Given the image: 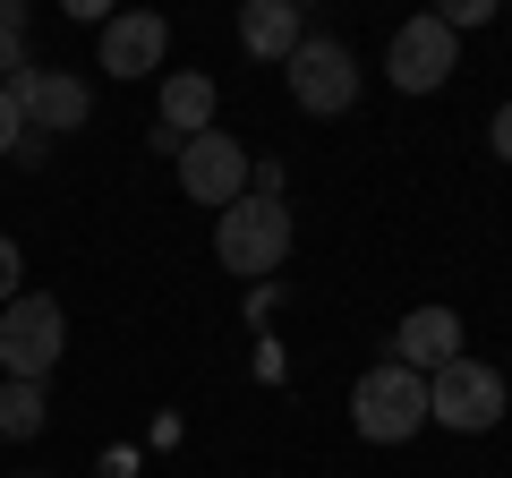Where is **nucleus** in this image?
Returning a JSON list of instances; mask_svg holds the SVG:
<instances>
[{
  "mask_svg": "<svg viewBox=\"0 0 512 478\" xmlns=\"http://www.w3.org/2000/svg\"><path fill=\"white\" fill-rule=\"evenodd\" d=\"M453 69H461V35L427 9V18H410V26H393V43H384V77L402 94H436V86H453Z\"/></svg>",
  "mask_w": 512,
  "mask_h": 478,
  "instance_id": "obj_6",
  "label": "nucleus"
},
{
  "mask_svg": "<svg viewBox=\"0 0 512 478\" xmlns=\"http://www.w3.org/2000/svg\"><path fill=\"white\" fill-rule=\"evenodd\" d=\"M495 9H504V0H436V18L453 26V35H470V26H487Z\"/></svg>",
  "mask_w": 512,
  "mask_h": 478,
  "instance_id": "obj_15",
  "label": "nucleus"
},
{
  "mask_svg": "<svg viewBox=\"0 0 512 478\" xmlns=\"http://www.w3.org/2000/svg\"><path fill=\"white\" fill-rule=\"evenodd\" d=\"M487 146H495V163H512V103L487 120Z\"/></svg>",
  "mask_w": 512,
  "mask_h": 478,
  "instance_id": "obj_18",
  "label": "nucleus"
},
{
  "mask_svg": "<svg viewBox=\"0 0 512 478\" xmlns=\"http://www.w3.org/2000/svg\"><path fill=\"white\" fill-rule=\"evenodd\" d=\"M350 427H359L367 444H410L427 427V376L402 368V359L359 368V385H350Z\"/></svg>",
  "mask_w": 512,
  "mask_h": 478,
  "instance_id": "obj_2",
  "label": "nucleus"
},
{
  "mask_svg": "<svg viewBox=\"0 0 512 478\" xmlns=\"http://www.w3.org/2000/svg\"><path fill=\"white\" fill-rule=\"evenodd\" d=\"M154 111H163V129H171V137L188 146V137H205V129H214L222 94H214V77H205V69H180V77H163V94H154Z\"/></svg>",
  "mask_w": 512,
  "mask_h": 478,
  "instance_id": "obj_12",
  "label": "nucleus"
},
{
  "mask_svg": "<svg viewBox=\"0 0 512 478\" xmlns=\"http://www.w3.org/2000/svg\"><path fill=\"white\" fill-rule=\"evenodd\" d=\"M214 257H222V274H239V282H265V274H282L291 265V205L282 197H231L214 214Z\"/></svg>",
  "mask_w": 512,
  "mask_h": 478,
  "instance_id": "obj_1",
  "label": "nucleus"
},
{
  "mask_svg": "<svg viewBox=\"0 0 512 478\" xmlns=\"http://www.w3.org/2000/svg\"><path fill=\"white\" fill-rule=\"evenodd\" d=\"M60 350H69V316H60V299L43 291H18V299H0V376H52L60 368Z\"/></svg>",
  "mask_w": 512,
  "mask_h": 478,
  "instance_id": "obj_3",
  "label": "nucleus"
},
{
  "mask_svg": "<svg viewBox=\"0 0 512 478\" xmlns=\"http://www.w3.org/2000/svg\"><path fill=\"white\" fill-rule=\"evenodd\" d=\"M427 419L436 427H453V436H478V427H495L504 419V376L487 368V359H444L436 376H427Z\"/></svg>",
  "mask_w": 512,
  "mask_h": 478,
  "instance_id": "obj_5",
  "label": "nucleus"
},
{
  "mask_svg": "<svg viewBox=\"0 0 512 478\" xmlns=\"http://www.w3.org/2000/svg\"><path fill=\"white\" fill-rule=\"evenodd\" d=\"M43 419H52V402H43L35 376H0V436L26 444V436H43Z\"/></svg>",
  "mask_w": 512,
  "mask_h": 478,
  "instance_id": "obj_13",
  "label": "nucleus"
},
{
  "mask_svg": "<svg viewBox=\"0 0 512 478\" xmlns=\"http://www.w3.org/2000/svg\"><path fill=\"white\" fill-rule=\"evenodd\" d=\"M171 163H180V197H188V205H214V214H222L231 197H248V146L222 137V120H214L205 137H188Z\"/></svg>",
  "mask_w": 512,
  "mask_h": 478,
  "instance_id": "obj_7",
  "label": "nucleus"
},
{
  "mask_svg": "<svg viewBox=\"0 0 512 478\" xmlns=\"http://www.w3.org/2000/svg\"><path fill=\"white\" fill-rule=\"evenodd\" d=\"M393 359L419 376H436L444 359H461V316L453 308H410L402 325H393Z\"/></svg>",
  "mask_w": 512,
  "mask_h": 478,
  "instance_id": "obj_10",
  "label": "nucleus"
},
{
  "mask_svg": "<svg viewBox=\"0 0 512 478\" xmlns=\"http://www.w3.org/2000/svg\"><path fill=\"white\" fill-rule=\"evenodd\" d=\"M0 86L18 94V111L35 120L43 137L86 129V111H94V94H86V77H77V69H18V77H0Z\"/></svg>",
  "mask_w": 512,
  "mask_h": 478,
  "instance_id": "obj_9",
  "label": "nucleus"
},
{
  "mask_svg": "<svg viewBox=\"0 0 512 478\" xmlns=\"http://www.w3.org/2000/svg\"><path fill=\"white\" fill-rule=\"evenodd\" d=\"M171 52V18L163 9H120V18H103V43H94V69L120 77V86H137V77H154Z\"/></svg>",
  "mask_w": 512,
  "mask_h": 478,
  "instance_id": "obj_8",
  "label": "nucleus"
},
{
  "mask_svg": "<svg viewBox=\"0 0 512 478\" xmlns=\"http://www.w3.org/2000/svg\"><path fill=\"white\" fill-rule=\"evenodd\" d=\"M18 129H26V111H18V94H9V86H0V154H9V146H18Z\"/></svg>",
  "mask_w": 512,
  "mask_h": 478,
  "instance_id": "obj_17",
  "label": "nucleus"
},
{
  "mask_svg": "<svg viewBox=\"0 0 512 478\" xmlns=\"http://www.w3.org/2000/svg\"><path fill=\"white\" fill-rule=\"evenodd\" d=\"M282 77H291V103L308 111V120H342V111L359 103V60L333 35H299V52L282 60Z\"/></svg>",
  "mask_w": 512,
  "mask_h": 478,
  "instance_id": "obj_4",
  "label": "nucleus"
},
{
  "mask_svg": "<svg viewBox=\"0 0 512 478\" xmlns=\"http://www.w3.org/2000/svg\"><path fill=\"white\" fill-rule=\"evenodd\" d=\"M60 9H69L77 26H86V18H94V26H103V18H120V0H60Z\"/></svg>",
  "mask_w": 512,
  "mask_h": 478,
  "instance_id": "obj_19",
  "label": "nucleus"
},
{
  "mask_svg": "<svg viewBox=\"0 0 512 478\" xmlns=\"http://www.w3.org/2000/svg\"><path fill=\"white\" fill-rule=\"evenodd\" d=\"M239 52L282 69L299 52V0H239Z\"/></svg>",
  "mask_w": 512,
  "mask_h": 478,
  "instance_id": "obj_11",
  "label": "nucleus"
},
{
  "mask_svg": "<svg viewBox=\"0 0 512 478\" xmlns=\"http://www.w3.org/2000/svg\"><path fill=\"white\" fill-rule=\"evenodd\" d=\"M26 69V0H0V77Z\"/></svg>",
  "mask_w": 512,
  "mask_h": 478,
  "instance_id": "obj_14",
  "label": "nucleus"
},
{
  "mask_svg": "<svg viewBox=\"0 0 512 478\" xmlns=\"http://www.w3.org/2000/svg\"><path fill=\"white\" fill-rule=\"evenodd\" d=\"M18 274H26V257H18V239L0 231V299H18Z\"/></svg>",
  "mask_w": 512,
  "mask_h": 478,
  "instance_id": "obj_16",
  "label": "nucleus"
}]
</instances>
